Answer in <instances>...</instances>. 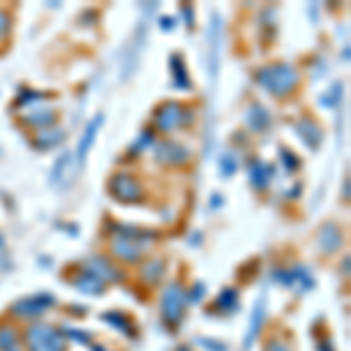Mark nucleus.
Wrapping results in <instances>:
<instances>
[{"label":"nucleus","mask_w":351,"mask_h":351,"mask_svg":"<svg viewBox=\"0 0 351 351\" xmlns=\"http://www.w3.org/2000/svg\"><path fill=\"white\" fill-rule=\"evenodd\" d=\"M112 188H115L112 192L124 202H134L141 197V185L136 183L132 176H117V178L112 180Z\"/></svg>","instance_id":"3"},{"label":"nucleus","mask_w":351,"mask_h":351,"mask_svg":"<svg viewBox=\"0 0 351 351\" xmlns=\"http://www.w3.org/2000/svg\"><path fill=\"white\" fill-rule=\"evenodd\" d=\"M101 117H96V120H92V124L87 127V132H84L82 136V141H80V145H77V155H80V162H84V157H87V152L89 148H92V143H94V136H96V129L101 127Z\"/></svg>","instance_id":"4"},{"label":"nucleus","mask_w":351,"mask_h":351,"mask_svg":"<svg viewBox=\"0 0 351 351\" xmlns=\"http://www.w3.org/2000/svg\"><path fill=\"white\" fill-rule=\"evenodd\" d=\"M188 120H190L188 110H183L180 106H173V104H167L160 112H157V124H160L162 129L180 127V124L188 122Z\"/></svg>","instance_id":"2"},{"label":"nucleus","mask_w":351,"mask_h":351,"mask_svg":"<svg viewBox=\"0 0 351 351\" xmlns=\"http://www.w3.org/2000/svg\"><path fill=\"white\" fill-rule=\"evenodd\" d=\"M260 84L274 96H284L298 84V73L286 64H274L260 73Z\"/></svg>","instance_id":"1"},{"label":"nucleus","mask_w":351,"mask_h":351,"mask_svg":"<svg viewBox=\"0 0 351 351\" xmlns=\"http://www.w3.org/2000/svg\"><path fill=\"white\" fill-rule=\"evenodd\" d=\"M251 180H253V185L256 188H263V185H267L269 183V167H265V164H256L253 167V171H251Z\"/></svg>","instance_id":"5"}]
</instances>
